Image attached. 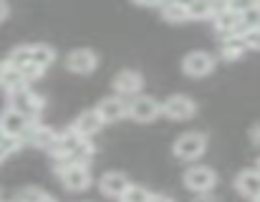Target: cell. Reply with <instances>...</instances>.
Returning <instances> with one entry per match:
<instances>
[{
	"instance_id": "10",
	"label": "cell",
	"mask_w": 260,
	"mask_h": 202,
	"mask_svg": "<svg viewBox=\"0 0 260 202\" xmlns=\"http://www.w3.org/2000/svg\"><path fill=\"white\" fill-rule=\"evenodd\" d=\"M111 86H114V91H116L119 96L126 99V96H137V94L142 91L144 79H142L139 71H134V69H124V71H119V74L114 76Z\"/></svg>"
},
{
	"instance_id": "20",
	"label": "cell",
	"mask_w": 260,
	"mask_h": 202,
	"mask_svg": "<svg viewBox=\"0 0 260 202\" xmlns=\"http://www.w3.org/2000/svg\"><path fill=\"white\" fill-rule=\"evenodd\" d=\"M30 56H33V63H38L43 71L56 61V51H53V46H46V43H36V46H30Z\"/></svg>"
},
{
	"instance_id": "32",
	"label": "cell",
	"mask_w": 260,
	"mask_h": 202,
	"mask_svg": "<svg viewBox=\"0 0 260 202\" xmlns=\"http://www.w3.org/2000/svg\"><path fill=\"white\" fill-rule=\"evenodd\" d=\"M192 202H220V200H217V197H212L210 192H202V195H197Z\"/></svg>"
},
{
	"instance_id": "21",
	"label": "cell",
	"mask_w": 260,
	"mask_h": 202,
	"mask_svg": "<svg viewBox=\"0 0 260 202\" xmlns=\"http://www.w3.org/2000/svg\"><path fill=\"white\" fill-rule=\"evenodd\" d=\"M159 8H162V18L170 20V23H184V20H189L187 8H182V5L174 3V0H165Z\"/></svg>"
},
{
	"instance_id": "8",
	"label": "cell",
	"mask_w": 260,
	"mask_h": 202,
	"mask_svg": "<svg viewBox=\"0 0 260 202\" xmlns=\"http://www.w3.org/2000/svg\"><path fill=\"white\" fill-rule=\"evenodd\" d=\"M8 96H10V106H13V109L28 114L30 119H36V116L43 111V106H46L43 96L33 94L28 86H23V89H18V91H13V94H8Z\"/></svg>"
},
{
	"instance_id": "31",
	"label": "cell",
	"mask_w": 260,
	"mask_h": 202,
	"mask_svg": "<svg viewBox=\"0 0 260 202\" xmlns=\"http://www.w3.org/2000/svg\"><path fill=\"white\" fill-rule=\"evenodd\" d=\"M250 139H253V144H258V147H260V121L253 126V129H250Z\"/></svg>"
},
{
	"instance_id": "19",
	"label": "cell",
	"mask_w": 260,
	"mask_h": 202,
	"mask_svg": "<svg viewBox=\"0 0 260 202\" xmlns=\"http://www.w3.org/2000/svg\"><path fill=\"white\" fill-rule=\"evenodd\" d=\"M245 51H248V46H245L243 36H230L220 46V58L222 61H240L245 56Z\"/></svg>"
},
{
	"instance_id": "5",
	"label": "cell",
	"mask_w": 260,
	"mask_h": 202,
	"mask_svg": "<svg viewBox=\"0 0 260 202\" xmlns=\"http://www.w3.org/2000/svg\"><path fill=\"white\" fill-rule=\"evenodd\" d=\"M215 66H217V61H215V56L207 53V51H192V53H187L184 61H182V71H184L187 76H192V79H202V76L212 74Z\"/></svg>"
},
{
	"instance_id": "12",
	"label": "cell",
	"mask_w": 260,
	"mask_h": 202,
	"mask_svg": "<svg viewBox=\"0 0 260 202\" xmlns=\"http://www.w3.org/2000/svg\"><path fill=\"white\" fill-rule=\"evenodd\" d=\"M25 142H28L30 147H36V149H46V152H51L53 144L58 142V131H56L53 126H43V124L33 121L30 129H28V134H25Z\"/></svg>"
},
{
	"instance_id": "35",
	"label": "cell",
	"mask_w": 260,
	"mask_h": 202,
	"mask_svg": "<svg viewBox=\"0 0 260 202\" xmlns=\"http://www.w3.org/2000/svg\"><path fill=\"white\" fill-rule=\"evenodd\" d=\"M36 202H56V197H51V195H46V192H43V195H41Z\"/></svg>"
},
{
	"instance_id": "37",
	"label": "cell",
	"mask_w": 260,
	"mask_h": 202,
	"mask_svg": "<svg viewBox=\"0 0 260 202\" xmlns=\"http://www.w3.org/2000/svg\"><path fill=\"white\" fill-rule=\"evenodd\" d=\"M3 139H5V131H3V129H0V142H3Z\"/></svg>"
},
{
	"instance_id": "29",
	"label": "cell",
	"mask_w": 260,
	"mask_h": 202,
	"mask_svg": "<svg viewBox=\"0 0 260 202\" xmlns=\"http://www.w3.org/2000/svg\"><path fill=\"white\" fill-rule=\"evenodd\" d=\"M134 5H139V8H159L165 0H132Z\"/></svg>"
},
{
	"instance_id": "18",
	"label": "cell",
	"mask_w": 260,
	"mask_h": 202,
	"mask_svg": "<svg viewBox=\"0 0 260 202\" xmlns=\"http://www.w3.org/2000/svg\"><path fill=\"white\" fill-rule=\"evenodd\" d=\"M28 81L23 79V74L15 69V66H10L8 61L0 66V89L3 91H8V94H13V91H18V89H23Z\"/></svg>"
},
{
	"instance_id": "39",
	"label": "cell",
	"mask_w": 260,
	"mask_h": 202,
	"mask_svg": "<svg viewBox=\"0 0 260 202\" xmlns=\"http://www.w3.org/2000/svg\"><path fill=\"white\" fill-rule=\"evenodd\" d=\"M258 170H260V159H258Z\"/></svg>"
},
{
	"instance_id": "36",
	"label": "cell",
	"mask_w": 260,
	"mask_h": 202,
	"mask_svg": "<svg viewBox=\"0 0 260 202\" xmlns=\"http://www.w3.org/2000/svg\"><path fill=\"white\" fill-rule=\"evenodd\" d=\"M174 3H179V5H182V8H189V5H192V3H194V0H174Z\"/></svg>"
},
{
	"instance_id": "33",
	"label": "cell",
	"mask_w": 260,
	"mask_h": 202,
	"mask_svg": "<svg viewBox=\"0 0 260 202\" xmlns=\"http://www.w3.org/2000/svg\"><path fill=\"white\" fill-rule=\"evenodd\" d=\"M149 202H174L172 197H167V195H152L149 197Z\"/></svg>"
},
{
	"instance_id": "28",
	"label": "cell",
	"mask_w": 260,
	"mask_h": 202,
	"mask_svg": "<svg viewBox=\"0 0 260 202\" xmlns=\"http://www.w3.org/2000/svg\"><path fill=\"white\" fill-rule=\"evenodd\" d=\"M210 8H212V18L222 10H230V0H210Z\"/></svg>"
},
{
	"instance_id": "22",
	"label": "cell",
	"mask_w": 260,
	"mask_h": 202,
	"mask_svg": "<svg viewBox=\"0 0 260 202\" xmlns=\"http://www.w3.org/2000/svg\"><path fill=\"white\" fill-rule=\"evenodd\" d=\"M93 154H96V147H93L91 137H84V139H81V144H79V147L74 149L71 159H74V162H79V164H88Z\"/></svg>"
},
{
	"instance_id": "13",
	"label": "cell",
	"mask_w": 260,
	"mask_h": 202,
	"mask_svg": "<svg viewBox=\"0 0 260 202\" xmlns=\"http://www.w3.org/2000/svg\"><path fill=\"white\" fill-rule=\"evenodd\" d=\"M212 23H215V30H217L222 38H230V36H240V33H243V18H240V13L233 10V8L217 13V15L212 18Z\"/></svg>"
},
{
	"instance_id": "9",
	"label": "cell",
	"mask_w": 260,
	"mask_h": 202,
	"mask_svg": "<svg viewBox=\"0 0 260 202\" xmlns=\"http://www.w3.org/2000/svg\"><path fill=\"white\" fill-rule=\"evenodd\" d=\"M99 66V56L91 51V48H76L66 56V69L71 74H79V76H88L93 74Z\"/></svg>"
},
{
	"instance_id": "15",
	"label": "cell",
	"mask_w": 260,
	"mask_h": 202,
	"mask_svg": "<svg viewBox=\"0 0 260 202\" xmlns=\"http://www.w3.org/2000/svg\"><path fill=\"white\" fill-rule=\"evenodd\" d=\"M81 134L71 126V129H66V131H58V142L53 144V149H51V154H53V159H63V157H71L74 154V149L81 144Z\"/></svg>"
},
{
	"instance_id": "17",
	"label": "cell",
	"mask_w": 260,
	"mask_h": 202,
	"mask_svg": "<svg viewBox=\"0 0 260 202\" xmlns=\"http://www.w3.org/2000/svg\"><path fill=\"white\" fill-rule=\"evenodd\" d=\"M104 124H106V121L101 119V114H99L96 109H86L84 114H79V116H76V121H74L71 126H74L81 137H93Z\"/></svg>"
},
{
	"instance_id": "34",
	"label": "cell",
	"mask_w": 260,
	"mask_h": 202,
	"mask_svg": "<svg viewBox=\"0 0 260 202\" xmlns=\"http://www.w3.org/2000/svg\"><path fill=\"white\" fill-rule=\"evenodd\" d=\"M5 157H10V152L3 147V142H0V162H5Z\"/></svg>"
},
{
	"instance_id": "26",
	"label": "cell",
	"mask_w": 260,
	"mask_h": 202,
	"mask_svg": "<svg viewBox=\"0 0 260 202\" xmlns=\"http://www.w3.org/2000/svg\"><path fill=\"white\" fill-rule=\"evenodd\" d=\"M243 41H245L248 51H260V25L248 28V30L243 33Z\"/></svg>"
},
{
	"instance_id": "4",
	"label": "cell",
	"mask_w": 260,
	"mask_h": 202,
	"mask_svg": "<svg viewBox=\"0 0 260 202\" xmlns=\"http://www.w3.org/2000/svg\"><path fill=\"white\" fill-rule=\"evenodd\" d=\"M33 121L36 119H30L28 114H23V111H18L13 106H8L0 114V129L5 131V137H20V139H25V134H28V129H30Z\"/></svg>"
},
{
	"instance_id": "16",
	"label": "cell",
	"mask_w": 260,
	"mask_h": 202,
	"mask_svg": "<svg viewBox=\"0 0 260 202\" xmlns=\"http://www.w3.org/2000/svg\"><path fill=\"white\" fill-rule=\"evenodd\" d=\"M235 190L248 200L260 197V170H243L235 177Z\"/></svg>"
},
{
	"instance_id": "38",
	"label": "cell",
	"mask_w": 260,
	"mask_h": 202,
	"mask_svg": "<svg viewBox=\"0 0 260 202\" xmlns=\"http://www.w3.org/2000/svg\"><path fill=\"white\" fill-rule=\"evenodd\" d=\"M255 5H258V10H260V0H255Z\"/></svg>"
},
{
	"instance_id": "7",
	"label": "cell",
	"mask_w": 260,
	"mask_h": 202,
	"mask_svg": "<svg viewBox=\"0 0 260 202\" xmlns=\"http://www.w3.org/2000/svg\"><path fill=\"white\" fill-rule=\"evenodd\" d=\"M61 185L69 190V192H84L91 187V172H88L86 164H79V162H71L61 175H58Z\"/></svg>"
},
{
	"instance_id": "3",
	"label": "cell",
	"mask_w": 260,
	"mask_h": 202,
	"mask_svg": "<svg viewBox=\"0 0 260 202\" xmlns=\"http://www.w3.org/2000/svg\"><path fill=\"white\" fill-rule=\"evenodd\" d=\"M162 114V104L154 99V96H147V94H137L134 99L129 101V116L139 124H149L154 121L157 116Z\"/></svg>"
},
{
	"instance_id": "25",
	"label": "cell",
	"mask_w": 260,
	"mask_h": 202,
	"mask_svg": "<svg viewBox=\"0 0 260 202\" xmlns=\"http://www.w3.org/2000/svg\"><path fill=\"white\" fill-rule=\"evenodd\" d=\"M149 197H152L149 190H144V187H139V185H132L121 200L124 202H149Z\"/></svg>"
},
{
	"instance_id": "23",
	"label": "cell",
	"mask_w": 260,
	"mask_h": 202,
	"mask_svg": "<svg viewBox=\"0 0 260 202\" xmlns=\"http://www.w3.org/2000/svg\"><path fill=\"white\" fill-rule=\"evenodd\" d=\"M189 20H210L212 18V8H210V0H194L189 8Z\"/></svg>"
},
{
	"instance_id": "6",
	"label": "cell",
	"mask_w": 260,
	"mask_h": 202,
	"mask_svg": "<svg viewBox=\"0 0 260 202\" xmlns=\"http://www.w3.org/2000/svg\"><path fill=\"white\" fill-rule=\"evenodd\" d=\"M162 114L167 119H172V121H187V119H192L197 114V104L189 96H184V94H172L162 104Z\"/></svg>"
},
{
	"instance_id": "14",
	"label": "cell",
	"mask_w": 260,
	"mask_h": 202,
	"mask_svg": "<svg viewBox=\"0 0 260 202\" xmlns=\"http://www.w3.org/2000/svg\"><path fill=\"white\" fill-rule=\"evenodd\" d=\"M129 187H132V182H129V177L124 172H106L99 180V190L104 195H109V197H124Z\"/></svg>"
},
{
	"instance_id": "24",
	"label": "cell",
	"mask_w": 260,
	"mask_h": 202,
	"mask_svg": "<svg viewBox=\"0 0 260 202\" xmlns=\"http://www.w3.org/2000/svg\"><path fill=\"white\" fill-rule=\"evenodd\" d=\"M240 18H243V33H245L248 28H255V25H260L258 5H250L248 10H243V13H240ZM243 33H240V36H243Z\"/></svg>"
},
{
	"instance_id": "2",
	"label": "cell",
	"mask_w": 260,
	"mask_h": 202,
	"mask_svg": "<svg viewBox=\"0 0 260 202\" xmlns=\"http://www.w3.org/2000/svg\"><path fill=\"white\" fill-rule=\"evenodd\" d=\"M217 185V172L212 167H205V164H194L184 172V187L192 190L194 195H202V192H212Z\"/></svg>"
},
{
	"instance_id": "30",
	"label": "cell",
	"mask_w": 260,
	"mask_h": 202,
	"mask_svg": "<svg viewBox=\"0 0 260 202\" xmlns=\"http://www.w3.org/2000/svg\"><path fill=\"white\" fill-rule=\"evenodd\" d=\"M8 15H10V5H8V0H0V23H3Z\"/></svg>"
},
{
	"instance_id": "27",
	"label": "cell",
	"mask_w": 260,
	"mask_h": 202,
	"mask_svg": "<svg viewBox=\"0 0 260 202\" xmlns=\"http://www.w3.org/2000/svg\"><path fill=\"white\" fill-rule=\"evenodd\" d=\"M41 195H43V192H41L38 187H23V190H18L15 202H36Z\"/></svg>"
},
{
	"instance_id": "11",
	"label": "cell",
	"mask_w": 260,
	"mask_h": 202,
	"mask_svg": "<svg viewBox=\"0 0 260 202\" xmlns=\"http://www.w3.org/2000/svg\"><path fill=\"white\" fill-rule=\"evenodd\" d=\"M96 111L101 114V119L106 124H114V121H121L124 116H129V101L124 96H119V94L116 96H106V99L99 101Z\"/></svg>"
},
{
	"instance_id": "1",
	"label": "cell",
	"mask_w": 260,
	"mask_h": 202,
	"mask_svg": "<svg viewBox=\"0 0 260 202\" xmlns=\"http://www.w3.org/2000/svg\"><path fill=\"white\" fill-rule=\"evenodd\" d=\"M207 149V137L200 134V131H187L182 137H177L172 144V154L182 162H194L205 154Z\"/></svg>"
}]
</instances>
